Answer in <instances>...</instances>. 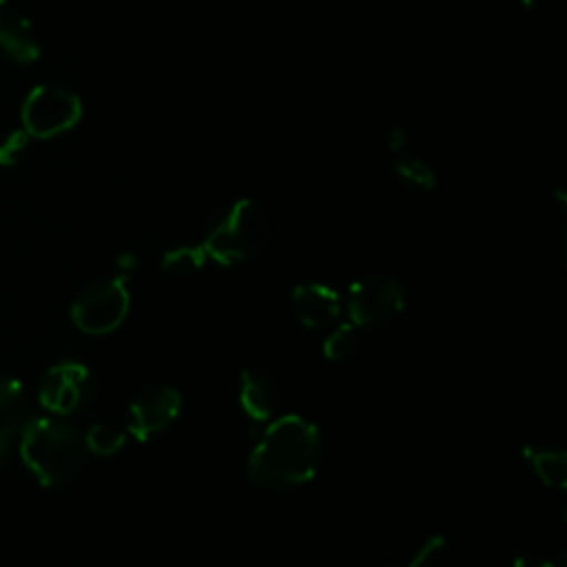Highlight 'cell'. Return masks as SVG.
Instances as JSON below:
<instances>
[{"label":"cell","instance_id":"cell-1","mask_svg":"<svg viewBox=\"0 0 567 567\" xmlns=\"http://www.w3.org/2000/svg\"><path fill=\"white\" fill-rule=\"evenodd\" d=\"M321 434L299 414H279L266 423L246 461L252 483L268 489H290L308 483L319 463Z\"/></svg>","mask_w":567,"mask_h":567},{"label":"cell","instance_id":"cell-2","mask_svg":"<svg viewBox=\"0 0 567 567\" xmlns=\"http://www.w3.org/2000/svg\"><path fill=\"white\" fill-rule=\"evenodd\" d=\"M18 450L33 476L47 485L69 483L84 463V441L75 427L55 419H31L20 425Z\"/></svg>","mask_w":567,"mask_h":567},{"label":"cell","instance_id":"cell-3","mask_svg":"<svg viewBox=\"0 0 567 567\" xmlns=\"http://www.w3.org/2000/svg\"><path fill=\"white\" fill-rule=\"evenodd\" d=\"M270 239L268 215L250 199L235 202L206 235L202 248L208 259L233 266L248 264L264 255Z\"/></svg>","mask_w":567,"mask_h":567},{"label":"cell","instance_id":"cell-4","mask_svg":"<svg viewBox=\"0 0 567 567\" xmlns=\"http://www.w3.org/2000/svg\"><path fill=\"white\" fill-rule=\"evenodd\" d=\"M128 275L120 272L84 288L71 306V319L86 334H109L117 330L131 308Z\"/></svg>","mask_w":567,"mask_h":567},{"label":"cell","instance_id":"cell-5","mask_svg":"<svg viewBox=\"0 0 567 567\" xmlns=\"http://www.w3.org/2000/svg\"><path fill=\"white\" fill-rule=\"evenodd\" d=\"M403 306L401 284L385 272H370L357 279L348 292V315L359 328H383L403 312Z\"/></svg>","mask_w":567,"mask_h":567},{"label":"cell","instance_id":"cell-6","mask_svg":"<svg viewBox=\"0 0 567 567\" xmlns=\"http://www.w3.org/2000/svg\"><path fill=\"white\" fill-rule=\"evenodd\" d=\"M82 115V104L75 93L62 86L40 84L22 102V126L33 137H53L71 128Z\"/></svg>","mask_w":567,"mask_h":567},{"label":"cell","instance_id":"cell-7","mask_svg":"<svg viewBox=\"0 0 567 567\" xmlns=\"http://www.w3.org/2000/svg\"><path fill=\"white\" fill-rule=\"evenodd\" d=\"M95 396V377L93 372L78 361H62L51 365L38 390L40 403L60 416L73 414L75 410L91 403Z\"/></svg>","mask_w":567,"mask_h":567},{"label":"cell","instance_id":"cell-8","mask_svg":"<svg viewBox=\"0 0 567 567\" xmlns=\"http://www.w3.org/2000/svg\"><path fill=\"white\" fill-rule=\"evenodd\" d=\"M182 412V394L173 385L144 388L128 405L126 434L148 441L164 432Z\"/></svg>","mask_w":567,"mask_h":567},{"label":"cell","instance_id":"cell-9","mask_svg":"<svg viewBox=\"0 0 567 567\" xmlns=\"http://www.w3.org/2000/svg\"><path fill=\"white\" fill-rule=\"evenodd\" d=\"M341 297L339 292L319 281L299 284L292 290V310L301 326L306 328H326L341 315Z\"/></svg>","mask_w":567,"mask_h":567},{"label":"cell","instance_id":"cell-10","mask_svg":"<svg viewBox=\"0 0 567 567\" xmlns=\"http://www.w3.org/2000/svg\"><path fill=\"white\" fill-rule=\"evenodd\" d=\"M239 405L257 423H268L279 410V388L261 370H244L239 377Z\"/></svg>","mask_w":567,"mask_h":567},{"label":"cell","instance_id":"cell-11","mask_svg":"<svg viewBox=\"0 0 567 567\" xmlns=\"http://www.w3.org/2000/svg\"><path fill=\"white\" fill-rule=\"evenodd\" d=\"M0 51L16 64H29L38 58L40 42L24 16L0 9Z\"/></svg>","mask_w":567,"mask_h":567},{"label":"cell","instance_id":"cell-12","mask_svg":"<svg viewBox=\"0 0 567 567\" xmlns=\"http://www.w3.org/2000/svg\"><path fill=\"white\" fill-rule=\"evenodd\" d=\"M523 456L536 478L547 485L563 489L567 483V452L554 443H527L523 447Z\"/></svg>","mask_w":567,"mask_h":567},{"label":"cell","instance_id":"cell-13","mask_svg":"<svg viewBox=\"0 0 567 567\" xmlns=\"http://www.w3.org/2000/svg\"><path fill=\"white\" fill-rule=\"evenodd\" d=\"M86 452L97 456H113L126 443V430L111 425V423H95L82 436Z\"/></svg>","mask_w":567,"mask_h":567},{"label":"cell","instance_id":"cell-14","mask_svg":"<svg viewBox=\"0 0 567 567\" xmlns=\"http://www.w3.org/2000/svg\"><path fill=\"white\" fill-rule=\"evenodd\" d=\"M359 326L352 321L334 326L323 339V357L330 361H346L359 348Z\"/></svg>","mask_w":567,"mask_h":567},{"label":"cell","instance_id":"cell-15","mask_svg":"<svg viewBox=\"0 0 567 567\" xmlns=\"http://www.w3.org/2000/svg\"><path fill=\"white\" fill-rule=\"evenodd\" d=\"M27 408V394L18 379L0 377V425L20 423Z\"/></svg>","mask_w":567,"mask_h":567},{"label":"cell","instance_id":"cell-16","mask_svg":"<svg viewBox=\"0 0 567 567\" xmlns=\"http://www.w3.org/2000/svg\"><path fill=\"white\" fill-rule=\"evenodd\" d=\"M206 259L208 255L202 246H179L164 252L162 268L177 275H190V272H197L206 264Z\"/></svg>","mask_w":567,"mask_h":567},{"label":"cell","instance_id":"cell-17","mask_svg":"<svg viewBox=\"0 0 567 567\" xmlns=\"http://www.w3.org/2000/svg\"><path fill=\"white\" fill-rule=\"evenodd\" d=\"M452 547L443 536L427 538L419 551L412 556V560L403 567H452Z\"/></svg>","mask_w":567,"mask_h":567},{"label":"cell","instance_id":"cell-18","mask_svg":"<svg viewBox=\"0 0 567 567\" xmlns=\"http://www.w3.org/2000/svg\"><path fill=\"white\" fill-rule=\"evenodd\" d=\"M396 173H399V177H403L408 184H412L416 188H432L434 186L432 168L423 159H419V157H403V159H399Z\"/></svg>","mask_w":567,"mask_h":567},{"label":"cell","instance_id":"cell-19","mask_svg":"<svg viewBox=\"0 0 567 567\" xmlns=\"http://www.w3.org/2000/svg\"><path fill=\"white\" fill-rule=\"evenodd\" d=\"M29 146V133L22 131H11L2 142H0V166H16L20 157L24 155Z\"/></svg>","mask_w":567,"mask_h":567},{"label":"cell","instance_id":"cell-20","mask_svg":"<svg viewBox=\"0 0 567 567\" xmlns=\"http://www.w3.org/2000/svg\"><path fill=\"white\" fill-rule=\"evenodd\" d=\"M18 434H20V423L0 425V465L9 461L13 445H18Z\"/></svg>","mask_w":567,"mask_h":567},{"label":"cell","instance_id":"cell-21","mask_svg":"<svg viewBox=\"0 0 567 567\" xmlns=\"http://www.w3.org/2000/svg\"><path fill=\"white\" fill-rule=\"evenodd\" d=\"M512 567H556V563L536 554H523L512 560Z\"/></svg>","mask_w":567,"mask_h":567},{"label":"cell","instance_id":"cell-22","mask_svg":"<svg viewBox=\"0 0 567 567\" xmlns=\"http://www.w3.org/2000/svg\"><path fill=\"white\" fill-rule=\"evenodd\" d=\"M117 264H120V268H124V275H126V272H128V268H133V266H135V259H133V255H122Z\"/></svg>","mask_w":567,"mask_h":567},{"label":"cell","instance_id":"cell-23","mask_svg":"<svg viewBox=\"0 0 567 567\" xmlns=\"http://www.w3.org/2000/svg\"><path fill=\"white\" fill-rule=\"evenodd\" d=\"M2 4H4V0H0V7H2Z\"/></svg>","mask_w":567,"mask_h":567}]
</instances>
